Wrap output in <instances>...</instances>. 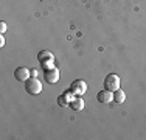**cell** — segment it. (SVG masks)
<instances>
[{"instance_id": "obj_1", "label": "cell", "mask_w": 146, "mask_h": 140, "mask_svg": "<svg viewBox=\"0 0 146 140\" xmlns=\"http://www.w3.org/2000/svg\"><path fill=\"white\" fill-rule=\"evenodd\" d=\"M25 90L30 95H37L42 92V83L37 79V76H31L25 81Z\"/></svg>"}, {"instance_id": "obj_2", "label": "cell", "mask_w": 146, "mask_h": 140, "mask_svg": "<svg viewBox=\"0 0 146 140\" xmlns=\"http://www.w3.org/2000/svg\"><path fill=\"white\" fill-rule=\"evenodd\" d=\"M120 86H121V79L117 73H110L104 79V87L109 90H117V89H120Z\"/></svg>"}, {"instance_id": "obj_3", "label": "cell", "mask_w": 146, "mask_h": 140, "mask_svg": "<svg viewBox=\"0 0 146 140\" xmlns=\"http://www.w3.org/2000/svg\"><path fill=\"white\" fill-rule=\"evenodd\" d=\"M70 90L75 93V95H84L86 90H87V83L82 81V79H76V81L72 83Z\"/></svg>"}, {"instance_id": "obj_4", "label": "cell", "mask_w": 146, "mask_h": 140, "mask_svg": "<svg viewBox=\"0 0 146 140\" xmlns=\"http://www.w3.org/2000/svg\"><path fill=\"white\" fill-rule=\"evenodd\" d=\"M59 70L56 67H53V69H48V70H45V81H47L48 84H56L59 81Z\"/></svg>"}, {"instance_id": "obj_5", "label": "cell", "mask_w": 146, "mask_h": 140, "mask_svg": "<svg viewBox=\"0 0 146 140\" xmlns=\"http://www.w3.org/2000/svg\"><path fill=\"white\" fill-rule=\"evenodd\" d=\"M14 76L17 81H23L25 83L28 78H31V70H28L27 67H17L14 70Z\"/></svg>"}, {"instance_id": "obj_6", "label": "cell", "mask_w": 146, "mask_h": 140, "mask_svg": "<svg viewBox=\"0 0 146 140\" xmlns=\"http://www.w3.org/2000/svg\"><path fill=\"white\" fill-rule=\"evenodd\" d=\"M96 100H98L100 103H104V104H107V103H110V101H113V93H112V90H109V89L100 90L98 95H96Z\"/></svg>"}, {"instance_id": "obj_7", "label": "cell", "mask_w": 146, "mask_h": 140, "mask_svg": "<svg viewBox=\"0 0 146 140\" xmlns=\"http://www.w3.org/2000/svg\"><path fill=\"white\" fill-rule=\"evenodd\" d=\"M73 95H75V93H73L72 90H68L67 93H64V95H61V97L58 98V103L61 104V106H67V104H70V103H72L73 98H75Z\"/></svg>"}, {"instance_id": "obj_8", "label": "cell", "mask_w": 146, "mask_h": 140, "mask_svg": "<svg viewBox=\"0 0 146 140\" xmlns=\"http://www.w3.org/2000/svg\"><path fill=\"white\" fill-rule=\"evenodd\" d=\"M70 106H72V109L75 111V112H81L82 109H84V100L82 98H73L72 100V103H70Z\"/></svg>"}, {"instance_id": "obj_9", "label": "cell", "mask_w": 146, "mask_h": 140, "mask_svg": "<svg viewBox=\"0 0 146 140\" xmlns=\"http://www.w3.org/2000/svg\"><path fill=\"white\" fill-rule=\"evenodd\" d=\"M37 61L39 62H42V61H54V56L48 50H42V51H39V55H37Z\"/></svg>"}, {"instance_id": "obj_10", "label": "cell", "mask_w": 146, "mask_h": 140, "mask_svg": "<svg viewBox=\"0 0 146 140\" xmlns=\"http://www.w3.org/2000/svg\"><path fill=\"white\" fill-rule=\"evenodd\" d=\"M124 100H126V93H124L123 90L121 89L113 90V101H117V103H123Z\"/></svg>"}, {"instance_id": "obj_11", "label": "cell", "mask_w": 146, "mask_h": 140, "mask_svg": "<svg viewBox=\"0 0 146 140\" xmlns=\"http://www.w3.org/2000/svg\"><path fill=\"white\" fill-rule=\"evenodd\" d=\"M40 67L44 69V72L48 70V69H53L54 67V61H42L40 62Z\"/></svg>"}, {"instance_id": "obj_12", "label": "cell", "mask_w": 146, "mask_h": 140, "mask_svg": "<svg viewBox=\"0 0 146 140\" xmlns=\"http://www.w3.org/2000/svg\"><path fill=\"white\" fill-rule=\"evenodd\" d=\"M6 28H8V27H6V23H5V22H0V31H2V34L6 31Z\"/></svg>"}, {"instance_id": "obj_13", "label": "cell", "mask_w": 146, "mask_h": 140, "mask_svg": "<svg viewBox=\"0 0 146 140\" xmlns=\"http://www.w3.org/2000/svg\"><path fill=\"white\" fill-rule=\"evenodd\" d=\"M3 45H5V37L0 36V47H3Z\"/></svg>"}, {"instance_id": "obj_14", "label": "cell", "mask_w": 146, "mask_h": 140, "mask_svg": "<svg viewBox=\"0 0 146 140\" xmlns=\"http://www.w3.org/2000/svg\"><path fill=\"white\" fill-rule=\"evenodd\" d=\"M31 76H37V70H31Z\"/></svg>"}]
</instances>
